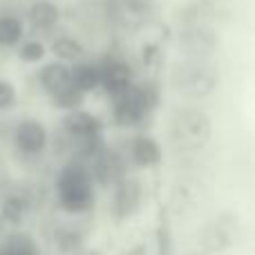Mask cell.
Returning <instances> with one entry per match:
<instances>
[{"label": "cell", "instance_id": "6da1fadb", "mask_svg": "<svg viewBox=\"0 0 255 255\" xmlns=\"http://www.w3.org/2000/svg\"><path fill=\"white\" fill-rule=\"evenodd\" d=\"M56 202L67 215H85L94 208L97 193H94V177L90 168L81 161H70L58 170L56 181Z\"/></svg>", "mask_w": 255, "mask_h": 255}, {"label": "cell", "instance_id": "7a4b0ae2", "mask_svg": "<svg viewBox=\"0 0 255 255\" xmlns=\"http://www.w3.org/2000/svg\"><path fill=\"white\" fill-rule=\"evenodd\" d=\"M220 85V72L211 61L181 58L170 70V88L175 94L190 101H202L211 97Z\"/></svg>", "mask_w": 255, "mask_h": 255}, {"label": "cell", "instance_id": "3957f363", "mask_svg": "<svg viewBox=\"0 0 255 255\" xmlns=\"http://www.w3.org/2000/svg\"><path fill=\"white\" fill-rule=\"evenodd\" d=\"M170 141L181 152H197L206 148L213 136V121L199 108H179L170 117Z\"/></svg>", "mask_w": 255, "mask_h": 255}, {"label": "cell", "instance_id": "277c9868", "mask_svg": "<svg viewBox=\"0 0 255 255\" xmlns=\"http://www.w3.org/2000/svg\"><path fill=\"white\" fill-rule=\"evenodd\" d=\"M159 99H161V94H159L157 83H152V81L132 85L124 94L115 97L112 119L119 128H136L159 106Z\"/></svg>", "mask_w": 255, "mask_h": 255}, {"label": "cell", "instance_id": "5b68a950", "mask_svg": "<svg viewBox=\"0 0 255 255\" xmlns=\"http://www.w3.org/2000/svg\"><path fill=\"white\" fill-rule=\"evenodd\" d=\"M220 49V36L208 25H186L177 34V52L193 61H211Z\"/></svg>", "mask_w": 255, "mask_h": 255}, {"label": "cell", "instance_id": "8992f818", "mask_svg": "<svg viewBox=\"0 0 255 255\" xmlns=\"http://www.w3.org/2000/svg\"><path fill=\"white\" fill-rule=\"evenodd\" d=\"M13 145L22 157H40L49 145V132L38 119H22L13 130Z\"/></svg>", "mask_w": 255, "mask_h": 255}, {"label": "cell", "instance_id": "52a82bcc", "mask_svg": "<svg viewBox=\"0 0 255 255\" xmlns=\"http://www.w3.org/2000/svg\"><path fill=\"white\" fill-rule=\"evenodd\" d=\"M99 67H101V88L110 97H119V94H124L126 90H130L134 85L132 67L121 58H110Z\"/></svg>", "mask_w": 255, "mask_h": 255}, {"label": "cell", "instance_id": "ba28073f", "mask_svg": "<svg viewBox=\"0 0 255 255\" xmlns=\"http://www.w3.org/2000/svg\"><path fill=\"white\" fill-rule=\"evenodd\" d=\"M63 128L65 132L76 141V143H88L101 136V121L88 110H72L63 119Z\"/></svg>", "mask_w": 255, "mask_h": 255}, {"label": "cell", "instance_id": "9c48e42d", "mask_svg": "<svg viewBox=\"0 0 255 255\" xmlns=\"http://www.w3.org/2000/svg\"><path fill=\"white\" fill-rule=\"evenodd\" d=\"M141 204V184L136 179L124 177L115 184V193L110 199V211H115V215L119 220L132 215Z\"/></svg>", "mask_w": 255, "mask_h": 255}, {"label": "cell", "instance_id": "30bf717a", "mask_svg": "<svg viewBox=\"0 0 255 255\" xmlns=\"http://www.w3.org/2000/svg\"><path fill=\"white\" fill-rule=\"evenodd\" d=\"M161 145L154 136L150 134H139L132 139L130 143V159L136 168H154L161 163Z\"/></svg>", "mask_w": 255, "mask_h": 255}, {"label": "cell", "instance_id": "8fae6325", "mask_svg": "<svg viewBox=\"0 0 255 255\" xmlns=\"http://www.w3.org/2000/svg\"><path fill=\"white\" fill-rule=\"evenodd\" d=\"M38 83H40V88L45 90V94H49V99L56 97L58 92H63V90H67L72 85L70 65L61 63V61L45 63L38 72Z\"/></svg>", "mask_w": 255, "mask_h": 255}, {"label": "cell", "instance_id": "7c38bea8", "mask_svg": "<svg viewBox=\"0 0 255 255\" xmlns=\"http://www.w3.org/2000/svg\"><path fill=\"white\" fill-rule=\"evenodd\" d=\"M70 79H72V85L81 94H90L101 88V67L90 61H76L70 67Z\"/></svg>", "mask_w": 255, "mask_h": 255}, {"label": "cell", "instance_id": "4fadbf2b", "mask_svg": "<svg viewBox=\"0 0 255 255\" xmlns=\"http://www.w3.org/2000/svg\"><path fill=\"white\" fill-rule=\"evenodd\" d=\"M29 22L34 25V29L38 31H49L61 22V9L54 0H36L29 7Z\"/></svg>", "mask_w": 255, "mask_h": 255}, {"label": "cell", "instance_id": "5bb4252c", "mask_svg": "<svg viewBox=\"0 0 255 255\" xmlns=\"http://www.w3.org/2000/svg\"><path fill=\"white\" fill-rule=\"evenodd\" d=\"M31 204L27 197L22 195H7L0 204V215H2V222H7L9 226H22L25 220L29 217Z\"/></svg>", "mask_w": 255, "mask_h": 255}, {"label": "cell", "instance_id": "9a60e30c", "mask_svg": "<svg viewBox=\"0 0 255 255\" xmlns=\"http://www.w3.org/2000/svg\"><path fill=\"white\" fill-rule=\"evenodd\" d=\"M49 49L56 56V61H61V63H76L85 54V47L74 36H58V38L52 40V47Z\"/></svg>", "mask_w": 255, "mask_h": 255}, {"label": "cell", "instance_id": "2e32d148", "mask_svg": "<svg viewBox=\"0 0 255 255\" xmlns=\"http://www.w3.org/2000/svg\"><path fill=\"white\" fill-rule=\"evenodd\" d=\"M25 36V25L18 16H0V47H18Z\"/></svg>", "mask_w": 255, "mask_h": 255}, {"label": "cell", "instance_id": "e0dca14e", "mask_svg": "<svg viewBox=\"0 0 255 255\" xmlns=\"http://www.w3.org/2000/svg\"><path fill=\"white\" fill-rule=\"evenodd\" d=\"M0 255H40L38 244L27 233H11L0 247Z\"/></svg>", "mask_w": 255, "mask_h": 255}, {"label": "cell", "instance_id": "ac0fdd59", "mask_svg": "<svg viewBox=\"0 0 255 255\" xmlns=\"http://www.w3.org/2000/svg\"><path fill=\"white\" fill-rule=\"evenodd\" d=\"M45 54H47L45 43H40V40H36V38L22 40V43L18 45V58H20L22 63H27V65H36V63H40L45 58Z\"/></svg>", "mask_w": 255, "mask_h": 255}, {"label": "cell", "instance_id": "d6986e66", "mask_svg": "<svg viewBox=\"0 0 255 255\" xmlns=\"http://www.w3.org/2000/svg\"><path fill=\"white\" fill-rule=\"evenodd\" d=\"M85 101V94H81L74 85H70L67 90L58 92L56 97H52V103L56 110H65V112H72V110H79Z\"/></svg>", "mask_w": 255, "mask_h": 255}, {"label": "cell", "instance_id": "ffe728a7", "mask_svg": "<svg viewBox=\"0 0 255 255\" xmlns=\"http://www.w3.org/2000/svg\"><path fill=\"white\" fill-rule=\"evenodd\" d=\"M18 101V92L11 81L0 79V110H11Z\"/></svg>", "mask_w": 255, "mask_h": 255}, {"label": "cell", "instance_id": "44dd1931", "mask_svg": "<svg viewBox=\"0 0 255 255\" xmlns=\"http://www.w3.org/2000/svg\"><path fill=\"white\" fill-rule=\"evenodd\" d=\"M124 9L132 16H148L150 11L154 9L157 0H121Z\"/></svg>", "mask_w": 255, "mask_h": 255}]
</instances>
